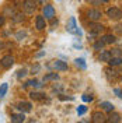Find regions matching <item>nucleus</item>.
Masks as SVG:
<instances>
[{"instance_id": "obj_1", "label": "nucleus", "mask_w": 122, "mask_h": 123, "mask_svg": "<svg viewBox=\"0 0 122 123\" xmlns=\"http://www.w3.org/2000/svg\"><path fill=\"white\" fill-rule=\"evenodd\" d=\"M104 30V27H102V24H98V21L95 23V21H93V23L88 24V39L90 38H94V37H97L98 34H101Z\"/></svg>"}, {"instance_id": "obj_2", "label": "nucleus", "mask_w": 122, "mask_h": 123, "mask_svg": "<svg viewBox=\"0 0 122 123\" xmlns=\"http://www.w3.org/2000/svg\"><path fill=\"white\" fill-rule=\"evenodd\" d=\"M107 15L111 20H122V10L118 7H109L107 10Z\"/></svg>"}, {"instance_id": "obj_3", "label": "nucleus", "mask_w": 122, "mask_h": 123, "mask_svg": "<svg viewBox=\"0 0 122 123\" xmlns=\"http://www.w3.org/2000/svg\"><path fill=\"white\" fill-rule=\"evenodd\" d=\"M56 14V11H55V7L52 4H45L44 7H42V15L45 17L46 20H52Z\"/></svg>"}, {"instance_id": "obj_4", "label": "nucleus", "mask_w": 122, "mask_h": 123, "mask_svg": "<svg viewBox=\"0 0 122 123\" xmlns=\"http://www.w3.org/2000/svg\"><path fill=\"white\" fill-rule=\"evenodd\" d=\"M101 17H102V13L97 10V8H91V10H88L87 11V18L90 20V21H100L101 20Z\"/></svg>"}, {"instance_id": "obj_5", "label": "nucleus", "mask_w": 122, "mask_h": 123, "mask_svg": "<svg viewBox=\"0 0 122 123\" xmlns=\"http://www.w3.org/2000/svg\"><path fill=\"white\" fill-rule=\"evenodd\" d=\"M66 31H68L69 34H73V35H76V31H77L76 17H70V18H69L68 24H66Z\"/></svg>"}, {"instance_id": "obj_6", "label": "nucleus", "mask_w": 122, "mask_h": 123, "mask_svg": "<svg viewBox=\"0 0 122 123\" xmlns=\"http://www.w3.org/2000/svg\"><path fill=\"white\" fill-rule=\"evenodd\" d=\"M0 64H1V67H4V69H10V67L14 64V57H13L11 55H6V56L1 57Z\"/></svg>"}, {"instance_id": "obj_7", "label": "nucleus", "mask_w": 122, "mask_h": 123, "mask_svg": "<svg viewBox=\"0 0 122 123\" xmlns=\"http://www.w3.org/2000/svg\"><path fill=\"white\" fill-rule=\"evenodd\" d=\"M35 28L38 31H44L46 28V18L44 15H37L35 17Z\"/></svg>"}, {"instance_id": "obj_8", "label": "nucleus", "mask_w": 122, "mask_h": 123, "mask_svg": "<svg viewBox=\"0 0 122 123\" xmlns=\"http://www.w3.org/2000/svg\"><path fill=\"white\" fill-rule=\"evenodd\" d=\"M55 70H58V71H66L69 69L68 67V63L63 60H54L52 62V64H51Z\"/></svg>"}, {"instance_id": "obj_9", "label": "nucleus", "mask_w": 122, "mask_h": 123, "mask_svg": "<svg viewBox=\"0 0 122 123\" xmlns=\"http://www.w3.org/2000/svg\"><path fill=\"white\" fill-rule=\"evenodd\" d=\"M91 120L94 123H102V122H107V116L104 115L102 112H100V111H95V112H93L91 115Z\"/></svg>"}, {"instance_id": "obj_10", "label": "nucleus", "mask_w": 122, "mask_h": 123, "mask_svg": "<svg viewBox=\"0 0 122 123\" xmlns=\"http://www.w3.org/2000/svg\"><path fill=\"white\" fill-rule=\"evenodd\" d=\"M23 7L28 14H31V13H34V10L37 8V3H35L34 0H25L24 4H23Z\"/></svg>"}, {"instance_id": "obj_11", "label": "nucleus", "mask_w": 122, "mask_h": 123, "mask_svg": "<svg viewBox=\"0 0 122 123\" xmlns=\"http://www.w3.org/2000/svg\"><path fill=\"white\" fill-rule=\"evenodd\" d=\"M17 109L20 111V112H24V113H27V112H30L31 109H32V105H31L30 102H25V101H21V102H18L17 104Z\"/></svg>"}, {"instance_id": "obj_12", "label": "nucleus", "mask_w": 122, "mask_h": 123, "mask_svg": "<svg viewBox=\"0 0 122 123\" xmlns=\"http://www.w3.org/2000/svg\"><path fill=\"white\" fill-rule=\"evenodd\" d=\"M107 63L109 64V67L119 66V64H122V56H111V59H109Z\"/></svg>"}, {"instance_id": "obj_13", "label": "nucleus", "mask_w": 122, "mask_h": 123, "mask_svg": "<svg viewBox=\"0 0 122 123\" xmlns=\"http://www.w3.org/2000/svg\"><path fill=\"white\" fill-rule=\"evenodd\" d=\"M10 120H11L13 123L24 122V120H25V115H24V112H20V113H14V115L10 116Z\"/></svg>"}, {"instance_id": "obj_14", "label": "nucleus", "mask_w": 122, "mask_h": 123, "mask_svg": "<svg viewBox=\"0 0 122 123\" xmlns=\"http://www.w3.org/2000/svg\"><path fill=\"white\" fill-rule=\"evenodd\" d=\"M100 106H101V109L102 111H105V112H114V109H115V106L111 104V102H108V101H104V102H101L100 104Z\"/></svg>"}, {"instance_id": "obj_15", "label": "nucleus", "mask_w": 122, "mask_h": 123, "mask_svg": "<svg viewBox=\"0 0 122 123\" xmlns=\"http://www.w3.org/2000/svg\"><path fill=\"white\" fill-rule=\"evenodd\" d=\"M109 59H111V52L109 50H100V56H98L100 62H108Z\"/></svg>"}, {"instance_id": "obj_16", "label": "nucleus", "mask_w": 122, "mask_h": 123, "mask_svg": "<svg viewBox=\"0 0 122 123\" xmlns=\"http://www.w3.org/2000/svg\"><path fill=\"white\" fill-rule=\"evenodd\" d=\"M30 98L34 99V101H41V99L45 98V94H44V92H38V91H32L30 94Z\"/></svg>"}, {"instance_id": "obj_17", "label": "nucleus", "mask_w": 122, "mask_h": 123, "mask_svg": "<svg viewBox=\"0 0 122 123\" xmlns=\"http://www.w3.org/2000/svg\"><path fill=\"white\" fill-rule=\"evenodd\" d=\"M75 64H76L79 69H81V70L87 69V63H86V60H84L83 57H77V59H75Z\"/></svg>"}, {"instance_id": "obj_18", "label": "nucleus", "mask_w": 122, "mask_h": 123, "mask_svg": "<svg viewBox=\"0 0 122 123\" xmlns=\"http://www.w3.org/2000/svg\"><path fill=\"white\" fill-rule=\"evenodd\" d=\"M56 80H59V74H56V73H49V74H46L45 77H44V83H46V81H56Z\"/></svg>"}, {"instance_id": "obj_19", "label": "nucleus", "mask_w": 122, "mask_h": 123, "mask_svg": "<svg viewBox=\"0 0 122 123\" xmlns=\"http://www.w3.org/2000/svg\"><path fill=\"white\" fill-rule=\"evenodd\" d=\"M101 39L105 42V45H112V43H115V41H116L115 35H104Z\"/></svg>"}, {"instance_id": "obj_20", "label": "nucleus", "mask_w": 122, "mask_h": 123, "mask_svg": "<svg viewBox=\"0 0 122 123\" xmlns=\"http://www.w3.org/2000/svg\"><path fill=\"white\" fill-rule=\"evenodd\" d=\"M122 119H121V115L119 113H112L111 112V115L108 116V119H107V122H114V123H118V122H121Z\"/></svg>"}, {"instance_id": "obj_21", "label": "nucleus", "mask_w": 122, "mask_h": 123, "mask_svg": "<svg viewBox=\"0 0 122 123\" xmlns=\"http://www.w3.org/2000/svg\"><path fill=\"white\" fill-rule=\"evenodd\" d=\"M104 46H105V42L102 41V39H98V41H95L94 42V45H93V48H94V50H102L104 49Z\"/></svg>"}, {"instance_id": "obj_22", "label": "nucleus", "mask_w": 122, "mask_h": 123, "mask_svg": "<svg viewBox=\"0 0 122 123\" xmlns=\"http://www.w3.org/2000/svg\"><path fill=\"white\" fill-rule=\"evenodd\" d=\"M7 90H8V84L7 83H3V84L0 85V99H3V98L6 97Z\"/></svg>"}, {"instance_id": "obj_23", "label": "nucleus", "mask_w": 122, "mask_h": 123, "mask_svg": "<svg viewBox=\"0 0 122 123\" xmlns=\"http://www.w3.org/2000/svg\"><path fill=\"white\" fill-rule=\"evenodd\" d=\"M105 73H107V77H108V80H109V81L116 78V71H115V70H112V69H107V70H105Z\"/></svg>"}, {"instance_id": "obj_24", "label": "nucleus", "mask_w": 122, "mask_h": 123, "mask_svg": "<svg viewBox=\"0 0 122 123\" xmlns=\"http://www.w3.org/2000/svg\"><path fill=\"white\" fill-rule=\"evenodd\" d=\"M28 74V71H27V69H20L18 71H17V78L18 80H23L24 77Z\"/></svg>"}, {"instance_id": "obj_25", "label": "nucleus", "mask_w": 122, "mask_h": 123, "mask_svg": "<svg viewBox=\"0 0 122 123\" xmlns=\"http://www.w3.org/2000/svg\"><path fill=\"white\" fill-rule=\"evenodd\" d=\"M76 112H77V115L79 116H83L84 113L87 112V106H86V105H80V106H77Z\"/></svg>"}, {"instance_id": "obj_26", "label": "nucleus", "mask_w": 122, "mask_h": 123, "mask_svg": "<svg viewBox=\"0 0 122 123\" xmlns=\"http://www.w3.org/2000/svg\"><path fill=\"white\" fill-rule=\"evenodd\" d=\"M109 52H111V56H121L122 55V52H121L119 48H114V49H111Z\"/></svg>"}, {"instance_id": "obj_27", "label": "nucleus", "mask_w": 122, "mask_h": 123, "mask_svg": "<svg viewBox=\"0 0 122 123\" xmlns=\"http://www.w3.org/2000/svg\"><path fill=\"white\" fill-rule=\"evenodd\" d=\"M81 99L84 101V102H93V95H88V94H83L81 95Z\"/></svg>"}, {"instance_id": "obj_28", "label": "nucleus", "mask_w": 122, "mask_h": 123, "mask_svg": "<svg viewBox=\"0 0 122 123\" xmlns=\"http://www.w3.org/2000/svg\"><path fill=\"white\" fill-rule=\"evenodd\" d=\"M39 70H41V66H39V64H35V66H32V69H31V74H37Z\"/></svg>"}, {"instance_id": "obj_29", "label": "nucleus", "mask_w": 122, "mask_h": 123, "mask_svg": "<svg viewBox=\"0 0 122 123\" xmlns=\"http://www.w3.org/2000/svg\"><path fill=\"white\" fill-rule=\"evenodd\" d=\"M114 92L116 94V97H118V98H121V99H122V90H119V88H114Z\"/></svg>"}, {"instance_id": "obj_30", "label": "nucleus", "mask_w": 122, "mask_h": 123, "mask_svg": "<svg viewBox=\"0 0 122 123\" xmlns=\"http://www.w3.org/2000/svg\"><path fill=\"white\" fill-rule=\"evenodd\" d=\"M42 56H45V50H42V52H39V53L35 55V57L38 59V57H42Z\"/></svg>"}, {"instance_id": "obj_31", "label": "nucleus", "mask_w": 122, "mask_h": 123, "mask_svg": "<svg viewBox=\"0 0 122 123\" xmlns=\"http://www.w3.org/2000/svg\"><path fill=\"white\" fill-rule=\"evenodd\" d=\"M73 48H76V49H81V48H83V45H81V43H75V45H73Z\"/></svg>"}, {"instance_id": "obj_32", "label": "nucleus", "mask_w": 122, "mask_h": 123, "mask_svg": "<svg viewBox=\"0 0 122 123\" xmlns=\"http://www.w3.org/2000/svg\"><path fill=\"white\" fill-rule=\"evenodd\" d=\"M3 24H4V17L0 15V27H3Z\"/></svg>"}, {"instance_id": "obj_33", "label": "nucleus", "mask_w": 122, "mask_h": 123, "mask_svg": "<svg viewBox=\"0 0 122 123\" xmlns=\"http://www.w3.org/2000/svg\"><path fill=\"white\" fill-rule=\"evenodd\" d=\"M116 32H122V27L121 25H116Z\"/></svg>"}, {"instance_id": "obj_34", "label": "nucleus", "mask_w": 122, "mask_h": 123, "mask_svg": "<svg viewBox=\"0 0 122 123\" xmlns=\"http://www.w3.org/2000/svg\"><path fill=\"white\" fill-rule=\"evenodd\" d=\"M90 1H91L93 4H98V1H97V0H90Z\"/></svg>"}, {"instance_id": "obj_35", "label": "nucleus", "mask_w": 122, "mask_h": 123, "mask_svg": "<svg viewBox=\"0 0 122 123\" xmlns=\"http://www.w3.org/2000/svg\"><path fill=\"white\" fill-rule=\"evenodd\" d=\"M1 48H3V43H1V41H0V49H1Z\"/></svg>"}, {"instance_id": "obj_36", "label": "nucleus", "mask_w": 122, "mask_h": 123, "mask_svg": "<svg viewBox=\"0 0 122 123\" xmlns=\"http://www.w3.org/2000/svg\"><path fill=\"white\" fill-rule=\"evenodd\" d=\"M100 1H104V3H107L108 0H100Z\"/></svg>"}, {"instance_id": "obj_37", "label": "nucleus", "mask_w": 122, "mask_h": 123, "mask_svg": "<svg viewBox=\"0 0 122 123\" xmlns=\"http://www.w3.org/2000/svg\"><path fill=\"white\" fill-rule=\"evenodd\" d=\"M121 80H122V77H121Z\"/></svg>"}]
</instances>
